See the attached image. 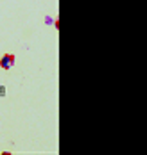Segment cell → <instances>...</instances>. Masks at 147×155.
<instances>
[{"label":"cell","mask_w":147,"mask_h":155,"mask_svg":"<svg viewBox=\"0 0 147 155\" xmlns=\"http://www.w3.org/2000/svg\"><path fill=\"white\" fill-rule=\"evenodd\" d=\"M13 64H15V55L13 54H4L2 55V59H0V68L2 70H9V68H13Z\"/></svg>","instance_id":"1"}]
</instances>
